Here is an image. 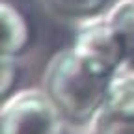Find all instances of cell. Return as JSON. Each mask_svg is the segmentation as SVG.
<instances>
[{"instance_id": "obj_2", "label": "cell", "mask_w": 134, "mask_h": 134, "mask_svg": "<svg viewBox=\"0 0 134 134\" xmlns=\"http://www.w3.org/2000/svg\"><path fill=\"white\" fill-rule=\"evenodd\" d=\"M60 108L41 93H23L2 112V134H62Z\"/></svg>"}, {"instance_id": "obj_5", "label": "cell", "mask_w": 134, "mask_h": 134, "mask_svg": "<svg viewBox=\"0 0 134 134\" xmlns=\"http://www.w3.org/2000/svg\"><path fill=\"white\" fill-rule=\"evenodd\" d=\"M112 24L115 26V30L119 32L123 39L127 60L134 63V4L132 2L121 4L112 17Z\"/></svg>"}, {"instance_id": "obj_4", "label": "cell", "mask_w": 134, "mask_h": 134, "mask_svg": "<svg viewBox=\"0 0 134 134\" xmlns=\"http://www.w3.org/2000/svg\"><path fill=\"white\" fill-rule=\"evenodd\" d=\"M30 43V24L15 8L2 4V52L17 54Z\"/></svg>"}, {"instance_id": "obj_3", "label": "cell", "mask_w": 134, "mask_h": 134, "mask_svg": "<svg viewBox=\"0 0 134 134\" xmlns=\"http://www.w3.org/2000/svg\"><path fill=\"white\" fill-rule=\"evenodd\" d=\"M73 50L91 71L103 76H112L127 58L123 39L112 23L95 24L80 32Z\"/></svg>"}, {"instance_id": "obj_7", "label": "cell", "mask_w": 134, "mask_h": 134, "mask_svg": "<svg viewBox=\"0 0 134 134\" xmlns=\"http://www.w3.org/2000/svg\"><path fill=\"white\" fill-rule=\"evenodd\" d=\"M95 134H134V117H114L99 112Z\"/></svg>"}, {"instance_id": "obj_1", "label": "cell", "mask_w": 134, "mask_h": 134, "mask_svg": "<svg viewBox=\"0 0 134 134\" xmlns=\"http://www.w3.org/2000/svg\"><path fill=\"white\" fill-rule=\"evenodd\" d=\"M110 76L97 75L84 63L75 50L58 54L47 71V90L50 100L73 121H86L103 108Z\"/></svg>"}, {"instance_id": "obj_6", "label": "cell", "mask_w": 134, "mask_h": 134, "mask_svg": "<svg viewBox=\"0 0 134 134\" xmlns=\"http://www.w3.org/2000/svg\"><path fill=\"white\" fill-rule=\"evenodd\" d=\"M106 0H47V4L63 17H88L97 13Z\"/></svg>"}]
</instances>
